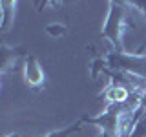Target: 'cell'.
Segmentation results:
<instances>
[{"instance_id":"obj_1","label":"cell","mask_w":146,"mask_h":137,"mask_svg":"<svg viewBox=\"0 0 146 137\" xmlns=\"http://www.w3.org/2000/svg\"><path fill=\"white\" fill-rule=\"evenodd\" d=\"M128 9L126 2H108V17L104 20L100 37L110 40V44L113 46L115 53H124V44H122V35H124L128 22Z\"/></svg>"},{"instance_id":"obj_2","label":"cell","mask_w":146,"mask_h":137,"mask_svg":"<svg viewBox=\"0 0 146 137\" xmlns=\"http://www.w3.org/2000/svg\"><path fill=\"white\" fill-rule=\"evenodd\" d=\"M106 62L111 70L130 73L133 77L146 80V53L137 55V53H110L106 57Z\"/></svg>"},{"instance_id":"obj_3","label":"cell","mask_w":146,"mask_h":137,"mask_svg":"<svg viewBox=\"0 0 146 137\" xmlns=\"http://www.w3.org/2000/svg\"><path fill=\"white\" fill-rule=\"evenodd\" d=\"M24 79L27 82V86L33 90L44 88V82H46L44 70L40 66L38 59L33 57V55H27L26 61H24Z\"/></svg>"},{"instance_id":"obj_4","label":"cell","mask_w":146,"mask_h":137,"mask_svg":"<svg viewBox=\"0 0 146 137\" xmlns=\"http://www.w3.org/2000/svg\"><path fill=\"white\" fill-rule=\"evenodd\" d=\"M24 53H26L24 48H9V46L2 44V48H0V70H2V73L15 68Z\"/></svg>"},{"instance_id":"obj_5","label":"cell","mask_w":146,"mask_h":137,"mask_svg":"<svg viewBox=\"0 0 146 137\" xmlns=\"http://www.w3.org/2000/svg\"><path fill=\"white\" fill-rule=\"evenodd\" d=\"M0 31L2 33H7L11 29L13 22H15V13H17V2L13 0H2L0 2Z\"/></svg>"},{"instance_id":"obj_6","label":"cell","mask_w":146,"mask_h":137,"mask_svg":"<svg viewBox=\"0 0 146 137\" xmlns=\"http://www.w3.org/2000/svg\"><path fill=\"white\" fill-rule=\"evenodd\" d=\"M104 97H106L108 100V104H122V102H126L128 97L131 95V90H128L124 88V86H115V84H111V86H108L106 90H104Z\"/></svg>"},{"instance_id":"obj_7","label":"cell","mask_w":146,"mask_h":137,"mask_svg":"<svg viewBox=\"0 0 146 137\" xmlns=\"http://www.w3.org/2000/svg\"><path fill=\"white\" fill-rule=\"evenodd\" d=\"M84 124V121L82 119H79V121H75V122H71V124H68V126H64V128H58V130H53V132H49L48 135H44V137H71L75 132H79L80 130V126Z\"/></svg>"},{"instance_id":"obj_8","label":"cell","mask_w":146,"mask_h":137,"mask_svg":"<svg viewBox=\"0 0 146 137\" xmlns=\"http://www.w3.org/2000/svg\"><path fill=\"white\" fill-rule=\"evenodd\" d=\"M44 31H46L49 37H53V39H58V37H64V35L68 33V26L55 22V24H48V26L44 27Z\"/></svg>"},{"instance_id":"obj_9","label":"cell","mask_w":146,"mask_h":137,"mask_svg":"<svg viewBox=\"0 0 146 137\" xmlns=\"http://www.w3.org/2000/svg\"><path fill=\"white\" fill-rule=\"evenodd\" d=\"M128 137H146V113H143V115L135 121L133 130L130 132Z\"/></svg>"},{"instance_id":"obj_10","label":"cell","mask_w":146,"mask_h":137,"mask_svg":"<svg viewBox=\"0 0 146 137\" xmlns=\"http://www.w3.org/2000/svg\"><path fill=\"white\" fill-rule=\"evenodd\" d=\"M99 137H115V135L108 134V132H100V135H99Z\"/></svg>"},{"instance_id":"obj_11","label":"cell","mask_w":146,"mask_h":137,"mask_svg":"<svg viewBox=\"0 0 146 137\" xmlns=\"http://www.w3.org/2000/svg\"><path fill=\"white\" fill-rule=\"evenodd\" d=\"M4 137H18L17 134H7V135H4Z\"/></svg>"}]
</instances>
